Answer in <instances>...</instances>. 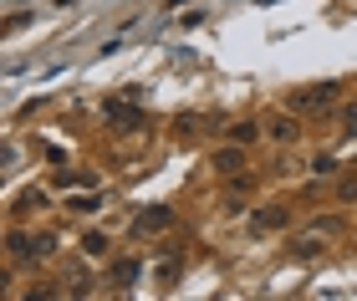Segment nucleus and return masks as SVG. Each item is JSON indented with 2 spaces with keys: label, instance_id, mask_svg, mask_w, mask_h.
<instances>
[{
  "label": "nucleus",
  "instance_id": "ddd939ff",
  "mask_svg": "<svg viewBox=\"0 0 357 301\" xmlns=\"http://www.w3.org/2000/svg\"><path fill=\"white\" fill-rule=\"evenodd\" d=\"M261 133H266L261 123H235V128H230V138H235V144H255Z\"/></svg>",
  "mask_w": 357,
  "mask_h": 301
},
{
  "label": "nucleus",
  "instance_id": "6e6552de",
  "mask_svg": "<svg viewBox=\"0 0 357 301\" xmlns=\"http://www.w3.org/2000/svg\"><path fill=\"white\" fill-rule=\"evenodd\" d=\"M174 225V210H169V204H153V210H143L138 215V225L133 230H169Z\"/></svg>",
  "mask_w": 357,
  "mask_h": 301
},
{
  "label": "nucleus",
  "instance_id": "0eeeda50",
  "mask_svg": "<svg viewBox=\"0 0 357 301\" xmlns=\"http://www.w3.org/2000/svg\"><path fill=\"white\" fill-rule=\"evenodd\" d=\"M102 113H107L112 128H143V113H138V107H128V102H107Z\"/></svg>",
  "mask_w": 357,
  "mask_h": 301
},
{
  "label": "nucleus",
  "instance_id": "39448f33",
  "mask_svg": "<svg viewBox=\"0 0 357 301\" xmlns=\"http://www.w3.org/2000/svg\"><path fill=\"white\" fill-rule=\"evenodd\" d=\"M266 138H271V144H281V148H291L301 138V123L291 113H275V118H266Z\"/></svg>",
  "mask_w": 357,
  "mask_h": 301
},
{
  "label": "nucleus",
  "instance_id": "9d476101",
  "mask_svg": "<svg viewBox=\"0 0 357 301\" xmlns=\"http://www.w3.org/2000/svg\"><path fill=\"white\" fill-rule=\"evenodd\" d=\"M143 276V261H133V256H123V261H112V281L118 286H133V281Z\"/></svg>",
  "mask_w": 357,
  "mask_h": 301
},
{
  "label": "nucleus",
  "instance_id": "dca6fc26",
  "mask_svg": "<svg viewBox=\"0 0 357 301\" xmlns=\"http://www.w3.org/2000/svg\"><path fill=\"white\" fill-rule=\"evenodd\" d=\"M337 199H357V173H342V179H337Z\"/></svg>",
  "mask_w": 357,
  "mask_h": 301
},
{
  "label": "nucleus",
  "instance_id": "f3484780",
  "mask_svg": "<svg viewBox=\"0 0 357 301\" xmlns=\"http://www.w3.org/2000/svg\"><path fill=\"white\" fill-rule=\"evenodd\" d=\"M342 133H347V138H357V102H347V107H342Z\"/></svg>",
  "mask_w": 357,
  "mask_h": 301
},
{
  "label": "nucleus",
  "instance_id": "7ed1b4c3",
  "mask_svg": "<svg viewBox=\"0 0 357 301\" xmlns=\"http://www.w3.org/2000/svg\"><path fill=\"white\" fill-rule=\"evenodd\" d=\"M250 144H235V138H230V144H225V148H215V158H209V164H215V173H220V179H235V173H245V153Z\"/></svg>",
  "mask_w": 357,
  "mask_h": 301
},
{
  "label": "nucleus",
  "instance_id": "423d86ee",
  "mask_svg": "<svg viewBox=\"0 0 357 301\" xmlns=\"http://www.w3.org/2000/svg\"><path fill=\"white\" fill-rule=\"evenodd\" d=\"M178 276H184V250L174 245V250H164V256L153 261V281H158V286H174Z\"/></svg>",
  "mask_w": 357,
  "mask_h": 301
},
{
  "label": "nucleus",
  "instance_id": "9b49d317",
  "mask_svg": "<svg viewBox=\"0 0 357 301\" xmlns=\"http://www.w3.org/2000/svg\"><path fill=\"white\" fill-rule=\"evenodd\" d=\"M107 250H112V240H107L102 230H87V235H82V256H87V261H102Z\"/></svg>",
  "mask_w": 357,
  "mask_h": 301
},
{
  "label": "nucleus",
  "instance_id": "2eb2a0df",
  "mask_svg": "<svg viewBox=\"0 0 357 301\" xmlns=\"http://www.w3.org/2000/svg\"><path fill=\"white\" fill-rule=\"evenodd\" d=\"M312 173H317V179H332V173H337V158H327V153L312 158Z\"/></svg>",
  "mask_w": 357,
  "mask_h": 301
},
{
  "label": "nucleus",
  "instance_id": "f03ea898",
  "mask_svg": "<svg viewBox=\"0 0 357 301\" xmlns=\"http://www.w3.org/2000/svg\"><path fill=\"white\" fill-rule=\"evenodd\" d=\"M337 98H342V87H337V82H312V87L291 92L286 107H291V113H321V107H332Z\"/></svg>",
  "mask_w": 357,
  "mask_h": 301
},
{
  "label": "nucleus",
  "instance_id": "4468645a",
  "mask_svg": "<svg viewBox=\"0 0 357 301\" xmlns=\"http://www.w3.org/2000/svg\"><path fill=\"white\" fill-rule=\"evenodd\" d=\"M67 281H72V291H77V296H87V291H92V276H87V265H72V271H67Z\"/></svg>",
  "mask_w": 357,
  "mask_h": 301
},
{
  "label": "nucleus",
  "instance_id": "20e7f679",
  "mask_svg": "<svg viewBox=\"0 0 357 301\" xmlns=\"http://www.w3.org/2000/svg\"><path fill=\"white\" fill-rule=\"evenodd\" d=\"M291 225V210L286 204H261V210L250 215V235L261 240V235H275V230H286Z\"/></svg>",
  "mask_w": 357,
  "mask_h": 301
},
{
  "label": "nucleus",
  "instance_id": "f257e3e1",
  "mask_svg": "<svg viewBox=\"0 0 357 301\" xmlns=\"http://www.w3.org/2000/svg\"><path fill=\"white\" fill-rule=\"evenodd\" d=\"M52 256H56V235H26V230L6 235V261L10 265H41Z\"/></svg>",
  "mask_w": 357,
  "mask_h": 301
},
{
  "label": "nucleus",
  "instance_id": "1a4fd4ad",
  "mask_svg": "<svg viewBox=\"0 0 357 301\" xmlns=\"http://www.w3.org/2000/svg\"><path fill=\"white\" fill-rule=\"evenodd\" d=\"M67 210H72V215H102V194H97V189H87V194H77V189H72Z\"/></svg>",
  "mask_w": 357,
  "mask_h": 301
},
{
  "label": "nucleus",
  "instance_id": "f8f14e48",
  "mask_svg": "<svg viewBox=\"0 0 357 301\" xmlns=\"http://www.w3.org/2000/svg\"><path fill=\"white\" fill-rule=\"evenodd\" d=\"M46 204H52V199H46V189H26V194L21 199H15V219H21V215H31V210H46Z\"/></svg>",
  "mask_w": 357,
  "mask_h": 301
}]
</instances>
